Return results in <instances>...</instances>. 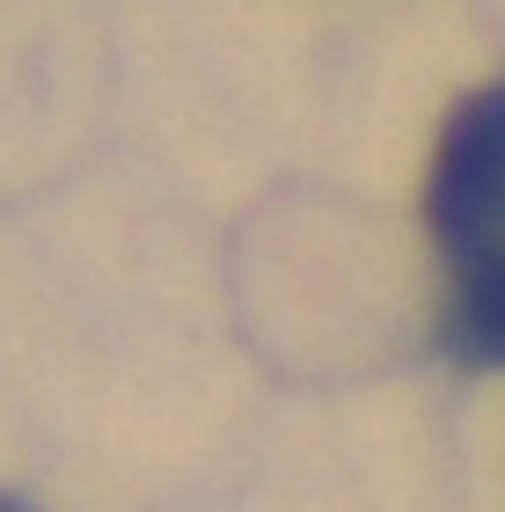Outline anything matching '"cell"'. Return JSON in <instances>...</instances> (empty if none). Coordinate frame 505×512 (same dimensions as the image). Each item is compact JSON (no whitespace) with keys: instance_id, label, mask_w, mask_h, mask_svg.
<instances>
[{"instance_id":"cell-1","label":"cell","mask_w":505,"mask_h":512,"mask_svg":"<svg viewBox=\"0 0 505 512\" xmlns=\"http://www.w3.org/2000/svg\"><path fill=\"white\" fill-rule=\"evenodd\" d=\"M425 235L447 286V337L505 366V81L454 103L425 176Z\"/></svg>"},{"instance_id":"cell-2","label":"cell","mask_w":505,"mask_h":512,"mask_svg":"<svg viewBox=\"0 0 505 512\" xmlns=\"http://www.w3.org/2000/svg\"><path fill=\"white\" fill-rule=\"evenodd\" d=\"M0 512H30V505H15V498H0Z\"/></svg>"}]
</instances>
